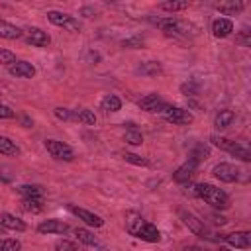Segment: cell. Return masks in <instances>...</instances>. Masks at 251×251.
Returning <instances> with one entry per match:
<instances>
[{
  "label": "cell",
  "instance_id": "9",
  "mask_svg": "<svg viewBox=\"0 0 251 251\" xmlns=\"http://www.w3.org/2000/svg\"><path fill=\"white\" fill-rule=\"evenodd\" d=\"M139 108L141 110H145V112H151V114H161L165 108H167V102H165V98L161 96V94H157V92H151V94H145L139 102Z\"/></svg>",
  "mask_w": 251,
  "mask_h": 251
},
{
  "label": "cell",
  "instance_id": "31",
  "mask_svg": "<svg viewBox=\"0 0 251 251\" xmlns=\"http://www.w3.org/2000/svg\"><path fill=\"white\" fill-rule=\"evenodd\" d=\"M22 208H24L25 212L37 214V212H41V208H43V200H37V198H24V200H22Z\"/></svg>",
  "mask_w": 251,
  "mask_h": 251
},
{
  "label": "cell",
  "instance_id": "27",
  "mask_svg": "<svg viewBox=\"0 0 251 251\" xmlns=\"http://www.w3.org/2000/svg\"><path fill=\"white\" fill-rule=\"evenodd\" d=\"M73 118L78 120V122L84 124V126H94V124H96V116H94V112L88 110V108H78V110H75V112H73Z\"/></svg>",
  "mask_w": 251,
  "mask_h": 251
},
{
  "label": "cell",
  "instance_id": "5",
  "mask_svg": "<svg viewBox=\"0 0 251 251\" xmlns=\"http://www.w3.org/2000/svg\"><path fill=\"white\" fill-rule=\"evenodd\" d=\"M45 149H47V153L53 157V159H57V161H73L75 159V151H73V147L71 145H67V143H63V141H57V139H45Z\"/></svg>",
  "mask_w": 251,
  "mask_h": 251
},
{
  "label": "cell",
  "instance_id": "23",
  "mask_svg": "<svg viewBox=\"0 0 251 251\" xmlns=\"http://www.w3.org/2000/svg\"><path fill=\"white\" fill-rule=\"evenodd\" d=\"M135 71H137L139 75H143V76H155V75H161V73H163V67H161L159 61H145V63H141Z\"/></svg>",
  "mask_w": 251,
  "mask_h": 251
},
{
  "label": "cell",
  "instance_id": "38",
  "mask_svg": "<svg viewBox=\"0 0 251 251\" xmlns=\"http://www.w3.org/2000/svg\"><path fill=\"white\" fill-rule=\"evenodd\" d=\"M14 61H16V55H14L12 51L0 47V65H8V67H10Z\"/></svg>",
  "mask_w": 251,
  "mask_h": 251
},
{
  "label": "cell",
  "instance_id": "6",
  "mask_svg": "<svg viewBox=\"0 0 251 251\" xmlns=\"http://www.w3.org/2000/svg\"><path fill=\"white\" fill-rule=\"evenodd\" d=\"M47 20L57 25V27H65L69 31H80V24L75 16H69L65 12H59V10H49L47 12Z\"/></svg>",
  "mask_w": 251,
  "mask_h": 251
},
{
  "label": "cell",
  "instance_id": "36",
  "mask_svg": "<svg viewBox=\"0 0 251 251\" xmlns=\"http://www.w3.org/2000/svg\"><path fill=\"white\" fill-rule=\"evenodd\" d=\"M180 92H182L184 96H196V94H198V84H196L194 80H188V82L180 84Z\"/></svg>",
  "mask_w": 251,
  "mask_h": 251
},
{
  "label": "cell",
  "instance_id": "24",
  "mask_svg": "<svg viewBox=\"0 0 251 251\" xmlns=\"http://www.w3.org/2000/svg\"><path fill=\"white\" fill-rule=\"evenodd\" d=\"M0 155H10V157L20 155V147L16 145V141H12L2 133H0Z\"/></svg>",
  "mask_w": 251,
  "mask_h": 251
},
{
  "label": "cell",
  "instance_id": "14",
  "mask_svg": "<svg viewBox=\"0 0 251 251\" xmlns=\"http://www.w3.org/2000/svg\"><path fill=\"white\" fill-rule=\"evenodd\" d=\"M224 241L235 249H247L251 245V233L249 231H233L224 235Z\"/></svg>",
  "mask_w": 251,
  "mask_h": 251
},
{
  "label": "cell",
  "instance_id": "32",
  "mask_svg": "<svg viewBox=\"0 0 251 251\" xmlns=\"http://www.w3.org/2000/svg\"><path fill=\"white\" fill-rule=\"evenodd\" d=\"M190 4L184 0V2H163V4H159V8L161 10H165V12H180V10H186Z\"/></svg>",
  "mask_w": 251,
  "mask_h": 251
},
{
  "label": "cell",
  "instance_id": "22",
  "mask_svg": "<svg viewBox=\"0 0 251 251\" xmlns=\"http://www.w3.org/2000/svg\"><path fill=\"white\" fill-rule=\"evenodd\" d=\"M22 33L24 31L18 25H14V24H10L6 20H0V37L2 39H20Z\"/></svg>",
  "mask_w": 251,
  "mask_h": 251
},
{
  "label": "cell",
  "instance_id": "10",
  "mask_svg": "<svg viewBox=\"0 0 251 251\" xmlns=\"http://www.w3.org/2000/svg\"><path fill=\"white\" fill-rule=\"evenodd\" d=\"M196 169H198V161H194V159L188 157V159L173 173V180L178 182V184H184V182H188V180L196 175Z\"/></svg>",
  "mask_w": 251,
  "mask_h": 251
},
{
  "label": "cell",
  "instance_id": "42",
  "mask_svg": "<svg viewBox=\"0 0 251 251\" xmlns=\"http://www.w3.org/2000/svg\"><path fill=\"white\" fill-rule=\"evenodd\" d=\"M22 122H24V126H25V127H31V124H33V122H31L27 116H24V118H22Z\"/></svg>",
  "mask_w": 251,
  "mask_h": 251
},
{
  "label": "cell",
  "instance_id": "3",
  "mask_svg": "<svg viewBox=\"0 0 251 251\" xmlns=\"http://www.w3.org/2000/svg\"><path fill=\"white\" fill-rule=\"evenodd\" d=\"M210 143L214 147L222 149V151H227L229 155H233V157H237V159H241L245 163L251 161V151L245 145H241L239 141H233V139H227V137H222V135H212Z\"/></svg>",
  "mask_w": 251,
  "mask_h": 251
},
{
  "label": "cell",
  "instance_id": "20",
  "mask_svg": "<svg viewBox=\"0 0 251 251\" xmlns=\"http://www.w3.org/2000/svg\"><path fill=\"white\" fill-rule=\"evenodd\" d=\"M214 8H216L220 14L233 16V14H237V12H241V10L245 8V2H241V0H227V2H220V4H216Z\"/></svg>",
  "mask_w": 251,
  "mask_h": 251
},
{
  "label": "cell",
  "instance_id": "28",
  "mask_svg": "<svg viewBox=\"0 0 251 251\" xmlns=\"http://www.w3.org/2000/svg\"><path fill=\"white\" fill-rule=\"evenodd\" d=\"M124 141L129 143V145H141L143 143V135L133 124H127V129L124 133Z\"/></svg>",
  "mask_w": 251,
  "mask_h": 251
},
{
  "label": "cell",
  "instance_id": "21",
  "mask_svg": "<svg viewBox=\"0 0 251 251\" xmlns=\"http://www.w3.org/2000/svg\"><path fill=\"white\" fill-rule=\"evenodd\" d=\"M235 120V114H233V110H220L218 114H216V118H214V127L216 129H226V127H229L231 126V122Z\"/></svg>",
  "mask_w": 251,
  "mask_h": 251
},
{
  "label": "cell",
  "instance_id": "26",
  "mask_svg": "<svg viewBox=\"0 0 251 251\" xmlns=\"http://www.w3.org/2000/svg\"><path fill=\"white\" fill-rule=\"evenodd\" d=\"M100 108L104 112H118L122 108V100L116 96V94H106L102 100H100Z\"/></svg>",
  "mask_w": 251,
  "mask_h": 251
},
{
  "label": "cell",
  "instance_id": "4",
  "mask_svg": "<svg viewBox=\"0 0 251 251\" xmlns=\"http://www.w3.org/2000/svg\"><path fill=\"white\" fill-rule=\"evenodd\" d=\"M178 216H180L182 224H184V226H186L194 235H198V237H202V239H214V237H212V231L206 227V224H204L200 218H196L192 212L180 210V212H178Z\"/></svg>",
  "mask_w": 251,
  "mask_h": 251
},
{
  "label": "cell",
  "instance_id": "18",
  "mask_svg": "<svg viewBox=\"0 0 251 251\" xmlns=\"http://www.w3.org/2000/svg\"><path fill=\"white\" fill-rule=\"evenodd\" d=\"M0 226L6 227V229H12V231H25V227H27L24 220L16 218V216L10 214V212H2V214H0Z\"/></svg>",
  "mask_w": 251,
  "mask_h": 251
},
{
  "label": "cell",
  "instance_id": "7",
  "mask_svg": "<svg viewBox=\"0 0 251 251\" xmlns=\"http://www.w3.org/2000/svg\"><path fill=\"white\" fill-rule=\"evenodd\" d=\"M161 114L167 122H171L175 126H186V124H192V120H194V116L188 110L178 108V106H171V104H167V108Z\"/></svg>",
  "mask_w": 251,
  "mask_h": 251
},
{
  "label": "cell",
  "instance_id": "16",
  "mask_svg": "<svg viewBox=\"0 0 251 251\" xmlns=\"http://www.w3.org/2000/svg\"><path fill=\"white\" fill-rule=\"evenodd\" d=\"M69 229H71L69 224H65L61 220H45L37 226L39 233H67Z\"/></svg>",
  "mask_w": 251,
  "mask_h": 251
},
{
  "label": "cell",
  "instance_id": "11",
  "mask_svg": "<svg viewBox=\"0 0 251 251\" xmlns=\"http://www.w3.org/2000/svg\"><path fill=\"white\" fill-rule=\"evenodd\" d=\"M69 210H71L75 216H78L86 226H92V227H102V226H104V220H102L98 214H94V212H90V210H86V208H78V206H75V204H69Z\"/></svg>",
  "mask_w": 251,
  "mask_h": 251
},
{
  "label": "cell",
  "instance_id": "13",
  "mask_svg": "<svg viewBox=\"0 0 251 251\" xmlns=\"http://www.w3.org/2000/svg\"><path fill=\"white\" fill-rule=\"evenodd\" d=\"M27 43L33 47H47L51 43V37L47 31H43L41 27H27V35H25Z\"/></svg>",
  "mask_w": 251,
  "mask_h": 251
},
{
  "label": "cell",
  "instance_id": "41",
  "mask_svg": "<svg viewBox=\"0 0 251 251\" xmlns=\"http://www.w3.org/2000/svg\"><path fill=\"white\" fill-rule=\"evenodd\" d=\"M237 41H239V43H243V45H249V43H251V39H249V29H243V31L239 33Z\"/></svg>",
  "mask_w": 251,
  "mask_h": 251
},
{
  "label": "cell",
  "instance_id": "43",
  "mask_svg": "<svg viewBox=\"0 0 251 251\" xmlns=\"http://www.w3.org/2000/svg\"><path fill=\"white\" fill-rule=\"evenodd\" d=\"M218 251H231V249H227V247H220Z\"/></svg>",
  "mask_w": 251,
  "mask_h": 251
},
{
  "label": "cell",
  "instance_id": "40",
  "mask_svg": "<svg viewBox=\"0 0 251 251\" xmlns=\"http://www.w3.org/2000/svg\"><path fill=\"white\" fill-rule=\"evenodd\" d=\"M14 116H16V112H14L10 106L0 104V120H12Z\"/></svg>",
  "mask_w": 251,
  "mask_h": 251
},
{
  "label": "cell",
  "instance_id": "37",
  "mask_svg": "<svg viewBox=\"0 0 251 251\" xmlns=\"http://www.w3.org/2000/svg\"><path fill=\"white\" fill-rule=\"evenodd\" d=\"M53 114H55V118H57V120H63V122H67V120H73V110H69V108H63V106H57V108L53 110Z\"/></svg>",
  "mask_w": 251,
  "mask_h": 251
},
{
  "label": "cell",
  "instance_id": "8",
  "mask_svg": "<svg viewBox=\"0 0 251 251\" xmlns=\"http://www.w3.org/2000/svg\"><path fill=\"white\" fill-rule=\"evenodd\" d=\"M212 175L222 182H237L241 176V171L231 163H218L212 167Z\"/></svg>",
  "mask_w": 251,
  "mask_h": 251
},
{
  "label": "cell",
  "instance_id": "35",
  "mask_svg": "<svg viewBox=\"0 0 251 251\" xmlns=\"http://www.w3.org/2000/svg\"><path fill=\"white\" fill-rule=\"evenodd\" d=\"M55 251H78L76 243L75 241H69V239H59L55 243Z\"/></svg>",
  "mask_w": 251,
  "mask_h": 251
},
{
  "label": "cell",
  "instance_id": "17",
  "mask_svg": "<svg viewBox=\"0 0 251 251\" xmlns=\"http://www.w3.org/2000/svg\"><path fill=\"white\" fill-rule=\"evenodd\" d=\"M135 237L141 239V241H147V243H157V241H161V231L157 229V226L145 222V224L141 226V229L137 231Z\"/></svg>",
  "mask_w": 251,
  "mask_h": 251
},
{
  "label": "cell",
  "instance_id": "15",
  "mask_svg": "<svg viewBox=\"0 0 251 251\" xmlns=\"http://www.w3.org/2000/svg\"><path fill=\"white\" fill-rule=\"evenodd\" d=\"M126 231L129 233V235H137V231L141 229V226L145 224V220H143V216L139 214V212H135V210H127L126 212Z\"/></svg>",
  "mask_w": 251,
  "mask_h": 251
},
{
  "label": "cell",
  "instance_id": "30",
  "mask_svg": "<svg viewBox=\"0 0 251 251\" xmlns=\"http://www.w3.org/2000/svg\"><path fill=\"white\" fill-rule=\"evenodd\" d=\"M210 157V147L208 145H204V143H196L194 147H192V151H190V159H194V161H204V159H208Z\"/></svg>",
  "mask_w": 251,
  "mask_h": 251
},
{
  "label": "cell",
  "instance_id": "2",
  "mask_svg": "<svg viewBox=\"0 0 251 251\" xmlns=\"http://www.w3.org/2000/svg\"><path fill=\"white\" fill-rule=\"evenodd\" d=\"M153 24L159 25L161 31L165 35H169V37H182V39H186V37H192V35L198 33L196 25H192L188 22H180L176 18H159V20H153Z\"/></svg>",
  "mask_w": 251,
  "mask_h": 251
},
{
  "label": "cell",
  "instance_id": "19",
  "mask_svg": "<svg viewBox=\"0 0 251 251\" xmlns=\"http://www.w3.org/2000/svg\"><path fill=\"white\" fill-rule=\"evenodd\" d=\"M233 31V24H231V20H227V18H218V20H214L212 22V33H214V37H227L229 33Z\"/></svg>",
  "mask_w": 251,
  "mask_h": 251
},
{
  "label": "cell",
  "instance_id": "34",
  "mask_svg": "<svg viewBox=\"0 0 251 251\" xmlns=\"http://www.w3.org/2000/svg\"><path fill=\"white\" fill-rule=\"evenodd\" d=\"M22 243L18 239H2L0 241V251H20Z\"/></svg>",
  "mask_w": 251,
  "mask_h": 251
},
{
  "label": "cell",
  "instance_id": "39",
  "mask_svg": "<svg viewBox=\"0 0 251 251\" xmlns=\"http://www.w3.org/2000/svg\"><path fill=\"white\" fill-rule=\"evenodd\" d=\"M122 45L124 47H129V49H137V47H141L143 45V37H129V39H124L122 41Z\"/></svg>",
  "mask_w": 251,
  "mask_h": 251
},
{
  "label": "cell",
  "instance_id": "12",
  "mask_svg": "<svg viewBox=\"0 0 251 251\" xmlns=\"http://www.w3.org/2000/svg\"><path fill=\"white\" fill-rule=\"evenodd\" d=\"M8 73L18 78H31V76H35V67L29 61H14L8 67Z\"/></svg>",
  "mask_w": 251,
  "mask_h": 251
},
{
  "label": "cell",
  "instance_id": "25",
  "mask_svg": "<svg viewBox=\"0 0 251 251\" xmlns=\"http://www.w3.org/2000/svg\"><path fill=\"white\" fill-rule=\"evenodd\" d=\"M18 192H20L24 198H37V200H43V188L37 186V184H22V186H18Z\"/></svg>",
  "mask_w": 251,
  "mask_h": 251
},
{
  "label": "cell",
  "instance_id": "33",
  "mask_svg": "<svg viewBox=\"0 0 251 251\" xmlns=\"http://www.w3.org/2000/svg\"><path fill=\"white\" fill-rule=\"evenodd\" d=\"M124 159L131 165H137V167H149V161L141 155H135V153H124Z\"/></svg>",
  "mask_w": 251,
  "mask_h": 251
},
{
  "label": "cell",
  "instance_id": "29",
  "mask_svg": "<svg viewBox=\"0 0 251 251\" xmlns=\"http://www.w3.org/2000/svg\"><path fill=\"white\" fill-rule=\"evenodd\" d=\"M75 237H76L80 243H84V245H90V247L98 245V239H96V235H94L92 231L84 229V227H76V229H75Z\"/></svg>",
  "mask_w": 251,
  "mask_h": 251
},
{
  "label": "cell",
  "instance_id": "1",
  "mask_svg": "<svg viewBox=\"0 0 251 251\" xmlns=\"http://www.w3.org/2000/svg\"><path fill=\"white\" fill-rule=\"evenodd\" d=\"M192 196L204 200V202L210 204L214 210H227V208H229V196H227L222 188H218V186H214V184H210V182L194 184V186H192Z\"/></svg>",
  "mask_w": 251,
  "mask_h": 251
}]
</instances>
